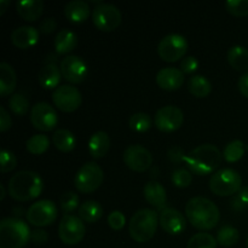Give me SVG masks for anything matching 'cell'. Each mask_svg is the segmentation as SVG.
<instances>
[{"label": "cell", "mask_w": 248, "mask_h": 248, "mask_svg": "<svg viewBox=\"0 0 248 248\" xmlns=\"http://www.w3.org/2000/svg\"><path fill=\"white\" fill-rule=\"evenodd\" d=\"M186 216L189 223L199 230L213 229L220 219L217 205L203 196H196L188 201L186 206Z\"/></svg>", "instance_id": "obj_1"}, {"label": "cell", "mask_w": 248, "mask_h": 248, "mask_svg": "<svg viewBox=\"0 0 248 248\" xmlns=\"http://www.w3.org/2000/svg\"><path fill=\"white\" fill-rule=\"evenodd\" d=\"M44 182L36 172L21 171L10 178L7 183V191L14 200L19 202L34 200L41 195Z\"/></svg>", "instance_id": "obj_2"}, {"label": "cell", "mask_w": 248, "mask_h": 248, "mask_svg": "<svg viewBox=\"0 0 248 248\" xmlns=\"http://www.w3.org/2000/svg\"><path fill=\"white\" fill-rule=\"evenodd\" d=\"M223 154L216 145L202 144L191 150L186 157V164L198 176H206L215 172L222 164Z\"/></svg>", "instance_id": "obj_3"}, {"label": "cell", "mask_w": 248, "mask_h": 248, "mask_svg": "<svg viewBox=\"0 0 248 248\" xmlns=\"http://www.w3.org/2000/svg\"><path fill=\"white\" fill-rule=\"evenodd\" d=\"M31 235L28 224L19 218H4L0 222V248H23Z\"/></svg>", "instance_id": "obj_4"}, {"label": "cell", "mask_w": 248, "mask_h": 248, "mask_svg": "<svg viewBox=\"0 0 248 248\" xmlns=\"http://www.w3.org/2000/svg\"><path fill=\"white\" fill-rule=\"evenodd\" d=\"M157 213L150 208H142L131 217L128 232L136 242H147L153 239L157 229Z\"/></svg>", "instance_id": "obj_5"}, {"label": "cell", "mask_w": 248, "mask_h": 248, "mask_svg": "<svg viewBox=\"0 0 248 248\" xmlns=\"http://www.w3.org/2000/svg\"><path fill=\"white\" fill-rule=\"evenodd\" d=\"M242 178L232 169H223L215 172L210 179V189L218 196H230L237 194L242 188Z\"/></svg>", "instance_id": "obj_6"}, {"label": "cell", "mask_w": 248, "mask_h": 248, "mask_svg": "<svg viewBox=\"0 0 248 248\" xmlns=\"http://www.w3.org/2000/svg\"><path fill=\"white\" fill-rule=\"evenodd\" d=\"M103 178V170L96 162H87L82 165L75 174L74 186L80 193L90 194L101 186Z\"/></svg>", "instance_id": "obj_7"}, {"label": "cell", "mask_w": 248, "mask_h": 248, "mask_svg": "<svg viewBox=\"0 0 248 248\" xmlns=\"http://www.w3.org/2000/svg\"><path fill=\"white\" fill-rule=\"evenodd\" d=\"M26 218L27 222L34 227H47L57 218V207L51 200H39L27 210Z\"/></svg>", "instance_id": "obj_8"}, {"label": "cell", "mask_w": 248, "mask_h": 248, "mask_svg": "<svg viewBox=\"0 0 248 248\" xmlns=\"http://www.w3.org/2000/svg\"><path fill=\"white\" fill-rule=\"evenodd\" d=\"M188 50V41L181 34H169L157 45V53L162 61L173 63L184 57Z\"/></svg>", "instance_id": "obj_9"}, {"label": "cell", "mask_w": 248, "mask_h": 248, "mask_svg": "<svg viewBox=\"0 0 248 248\" xmlns=\"http://www.w3.org/2000/svg\"><path fill=\"white\" fill-rule=\"evenodd\" d=\"M86 234V227L79 217L64 215L58 225V236L61 241L69 246H74L82 241Z\"/></svg>", "instance_id": "obj_10"}, {"label": "cell", "mask_w": 248, "mask_h": 248, "mask_svg": "<svg viewBox=\"0 0 248 248\" xmlns=\"http://www.w3.org/2000/svg\"><path fill=\"white\" fill-rule=\"evenodd\" d=\"M121 12L115 5L101 2L92 12V21L97 29L102 31H113L121 23Z\"/></svg>", "instance_id": "obj_11"}, {"label": "cell", "mask_w": 248, "mask_h": 248, "mask_svg": "<svg viewBox=\"0 0 248 248\" xmlns=\"http://www.w3.org/2000/svg\"><path fill=\"white\" fill-rule=\"evenodd\" d=\"M31 123L34 128L39 131L47 132L55 130L56 126L58 125L57 111L46 102H39L31 107Z\"/></svg>", "instance_id": "obj_12"}, {"label": "cell", "mask_w": 248, "mask_h": 248, "mask_svg": "<svg viewBox=\"0 0 248 248\" xmlns=\"http://www.w3.org/2000/svg\"><path fill=\"white\" fill-rule=\"evenodd\" d=\"M52 101L60 110L64 113H72L79 108L82 97L77 87L72 85H62L53 91Z\"/></svg>", "instance_id": "obj_13"}, {"label": "cell", "mask_w": 248, "mask_h": 248, "mask_svg": "<svg viewBox=\"0 0 248 248\" xmlns=\"http://www.w3.org/2000/svg\"><path fill=\"white\" fill-rule=\"evenodd\" d=\"M123 160L126 166L135 172H145L153 164V155L147 148L132 144L124 152Z\"/></svg>", "instance_id": "obj_14"}, {"label": "cell", "mask_w": 248, "mask_h": 248, "mask_svg": "<svg viewBox=\"0 0 248 248\" xmlns=\"http://www.w3.org/2000/svg\"><path fill=\"white\" fill-rule=\"evenodd\" d=\"M155 126L162 132H173L181 128L184 123V114L178 107L166 106L155 114Z\"/></svg>", "instance_id": "obj_15"}, {"label": "cell", "mask_w": 248, "mask_h": 248, "mask_svg": "<svg viewBox=\"0 0 248 248\" xmlns=\"http://www.w3.org/2000/svg\"><path fill=\"white\" fill-rule=\"evenodd\" d=\"M62 77L70 84H80L87 77V64L79 56L70 55L63 58L60 63Z\"/></svg>", "instance_id": "obj_16"}, {"label": "cell", "mask_w": 248, "mask_h": 248, "mask_svg": "<svg viewBox=\"0 0 248 248\" xmlns=\"http://www.w3.org/2000/svg\"><path fill=\"white\" fill-rule=\"evenodd\" d=\"M159 223L162 229L170 235H178L186 229V218L176 208L166 207L161 211Z\"/></svg>", "instance_id": "obj_17"}, {"label": "cell", "mask_w": 248, "mask_h": 248, "mask_svg": "<svg viewBox=\"0 0 248 248\" xmlns=\"http://www.w3.org/2000/svg\"><path fill=\"white\" fill-rule=\"evenodd\" d=\"M156 84L166 91H176L184 84V73L173 67L162 68L156 74Z\"/></svg>", "instance_id": "obj_18"}, {"label": "cell", "mask_w": 248, "mask_h": 248, "mask_svg": "<svg viewBox=\"0 0 248 248\" xmlns=\"http://www.w3.org/2000/svg\"><path fill=\"white\" fill-rule=\"evenodd\" d=\"M11 41L16 47L26 50L35 46L39 41V31L31 26H22L11 33Z\"/></svg>", "instance_id": "obj_19"}, {"label": "cell", "mask_w": 248, "mask_h": 248, "mask_svg": "<svg viewBox=\"0 0 248 248\" xmlns=\"http://www.w3.org/2000/svg\"><path fill=\"white\" fill-rule=\"evenodd\" d=\"M61 78H62V73L55 61H46L45 64L39 70L38 81L44 89L56 90L60 84Z\"/></svg>", "instance_id": "obj_20"}, {"label": "cell", "mask_w": 248, "mask_h": 248, "mask_svg": "<svg viewBox=\"0 0 248 248\" xmlns=\"http://www.w3.org/2000/svg\"><path fill=\"white\" fill-rule=\"evenodd\" d=\"M144 198L153 207H155L156 210H165V205H166L167 196H166V190L162 186V184H160L156 181H150L145 184L144 186Z\"/></svg>", "instance_id": "obj_21"}, {"label": "cell", "mask_w": 248, "mask_h": 248, "mask_svg": "<svg viewBox=\"0 0 248 248\" xmlns=\"http://www.w3.org/2000/svg\"><path fill=\"white\" fill-rule=\"evenodd\" d=\"M17 14L24 21L34 22L40 18L44 10V2L41 0H18L16 2Z\"/></svg>", "instance_id": "obj_22"}, {"label": "cell", "mask_w": 248, "mask_h": 248, "mask_svg": "<svg viewBox=\"0 0 248 248\" xmlns=\"http://www.w3.org/2000/svg\"><path fill=\"white\" fill-rule=\"evenodd\" d=\"M110 148V138L104 131H97L89 140V153L93 159H101Z\"/></svg>", "instance_id": "obj_23"}, {"label": "cell", "mask_w": 248, "mask_h": 248, "mask_svg": "<svg viewBox=\"0 0 248 248\" xmlns=\"http://www.w3.org/2000/svg\"><path fill=\"white\" fill-rule=\"evenodd\" d=\"M64 15L73 23H82L90 16V6L84 0H72L64 6Z\"/></svg>", "instance_id": "obj_24"}, {"label": "cell", "mask_w": 248, "mask_h": 248, "mask_svg": "<svg viewBox=\"0 0 248 248\" xmlns=\"http://www.w3.org/2000/svg\"><path fill=\"white\" fill-rule=\"evenodd\" d=\"M17 85V75L9 63H0V96L6 97L15 91Z\"/></svg>", "instance_id": "obj_25"}, {"label": "cell", "mask_w": 248, "mask_h": 248, "mask_svg": "<svg viewBox=\"0 0 248 248\" xmlns=\"http://www.w3.org/2000/svg\"><path fill=\"white\" fill-rule=\"evenodd\" d=\"M78 45V35L69 29H61L55 38V50L58 55H65Z\"/></svg>", "instance_id": "obj_26"}, {"label": "cell", "mask_w": 248, "mask_h": 248, "mask_svg": "<svg viewBox=\"0 0 248 248\" xmlns=\"http://www.w3.org/2000/svg\"><path fill=\"white\" fill-rule=\"evenodd\" d=\"M79 218L85 223H96L103 216V208L94 200L85 201L79 207Z\"/></svg>", "instance_id": "obj_27"}, {"label": "cell", "mask_w": 248, "mask_h": 248, "mask_svg": "<svg viewBox=\"0 0 248 248\" xmlns=\"http://www.w3.org/2000/svg\"><path fill=\"white\" fill-rule=\"evenodd\" d=\"M228 62L235 70H248V50L241 45L232 46L228 51Z\"/></svg>", "instance_id": "obj_28"}, {"label": "cell", "mask_w": 248, "mask_h": 248, "mask_svg": "<svg viewBox=\"0 0 248 248\" xmlns=\"http://www.w3.org/2000/svg\"><path fill=\"white\" fill-rule=\"evenodd\" d=\"M52 142L58 150L63 153H69L77 145V138L69 130L60 128V130L53 133Z\"/></svg>", "instance_id": "obj_29"}, {"label": "cell", "mask_w": 248, "mask_h": 248, "mask_svg": "<svg viewBox=\"0 0 248 248\" xmlns=\"http://www.w3.org/2000/svg\"><path fill=\"white\" fill-rule=\"evenodd\" d=\"M188 89L193 96L198 98H205L212 91V85L210 80L203 75H194L189 79Z\"/></svg>", "instance_id": "obj_30"}, {"label": "cell", "mask_w": 248, "mask_h": 248, "mask_svg": "<svg viewBox=\"0 0 248 248\" xmlns=\"http://www.w3.org/2000/svg\"><path fill=\"white\" fill-rule=\"evenodd\" d=\"M240 239L239 230L232 225H223L217 232V242L223 247H232L237 244Z\"/></svg>", "instance_id": "obj_31"}, {"label": "cell", "mask_w": 248, "mask_h": 248, "mask_svg": "<svg viewBox=\"0 0 248 248\" xmlns=\"http://www.w3.org/2000/svg\"><path fill=\"white\" fill-rule=\"evenodd\" d=\"M50 140L46 135H34L26 142V149L33 155H41L47 152Z\"/></svg>", "instance_id": "obj_32"}, {"label": "cell", "mask_w": 248, "mask_h": 248, "mask_svg": "<svg viewBox=\"0 0 248 248\" xmlns=\"http://www.w3.org/2000/svg\"><path fill=\"white\" fill-rule=\"evenodd\" d=\"M152 118L147 113H135L128 120V126L133 132L144 133L152 127Z\"/></svg>", "instance_id": "obj_33"}, {"label": "cell", "mask_w": 248, "mask_h": 248, "mask_svg": "<svg viewBox=\"0 0 248 248\" xmlns=\"http://www.w3.org/2000/svg\"><path fill=\"white\" fill-rule=\"evenodd\" d=\"M245 154V144L242 140H235L228 143L223 152V157L228 162H236L244 156Z\"/></svg>", "instance_id": "obj_34"}, {"label": "cell", "mask_w": 248, "mask_h": 248, "mask_svg": "<svg viewBox=\"0 0 248 248\" xmlns=\"http://www.w3.org/2000/svg\"><path fill=\"white\" fill-rule=\"evenodd\" d=\"M9 108L15 115L17 116H23L28 113L29 110V101L26 96L22 93H14L10 97L9 102Z\"/></svg>", "instance_id": "obj_35"}, {"label": "cell", "mask_w": 248, "mask_h": 248, "mask_svg": "<svg viewBox=\"0 0 248 248\" xmlns=\"http://www.w3.org/2000/svg\"><path fill=\"white\" fill-rule=\"evenodd\" d=\"M217 240L207 232H198L190 237L186 248H216Z\"/></svg>", "instance_id": "obj_36"}, {"label": "cell", "mask_w": 248, "mask_h": 248, "mask_svg": "<svg viewBox=\"0 0 248 248\" xmlns=\"http://www.w3.org/2000/svg\"><path fill=\"white\" fill-rule=\"evenodd\" d=\"M80 199L78 196V194L73 193V191H68L64 193L60 199V207L62 208V211L64 213H72L77 210L79 206Z\"/></svg>", "instance_id": "obj_37"}, {"label": "cell", "mask_w": 248, "mask_h": 248, "mask_svg": "<svg viewBox=\"0 0 248 248\" xmlns=\"http://www.w3.org/2000/svg\"><path fill=\"white\" fill-rule=\"evenodd\" d=\"M171 181L177 188H188L193 182V176H191V172L186 169H177L172 173Z\"/></svg>", "instance_id": "obj_38"}, {"label": "cell", "mask_w": 248, "mask_h": 248, "mask_svg": "<svg viewBox=\"0 0 248 248\" xmlns=\"http://www.w3.org/2000/svg\"><path fill=\"white\" fill-rule=\"evenodd\" d=\"M225 9L232 16H248V0H228L225 2Z\"/></svg>", "instance_id": "obj_39"}, {"label": "cell", "mask_w": 248, "mask_h": 248, "mask_svg": "<svg viewBox=\"0 0 248 248\" xmlns=\"http://www.w3.org/2000/svg\"><path fill=\"white\" fill-rule=\"evenodd\" d=\"M17 166V157L12 152L2 149L0 152V171L1 173H7Z\"/></svg>", "instance_id": "obj_40"}, {"label": "cell", "mask_w": 248, "mask_h": 248, "mask_svg": "<svg viewBox=\"0 0 248 248\" xmlns=\"http://www.w3.org/2000/svg\"><path fill=\"white\" fill-rule=\"evenodd\" d=\"M248 206V186H244L232 200V207L236 211H241Z\"/></svg>", "instance_id": "obj_41"}, {"label": "cell", "mask_w": 248, "mask_h": 248, "mask_svg": "<svg viewBox=\"0 0 248 248\" xmlns=\"http://www.w3.org/2000/svg\"><path fill=\"white\" fill-rule=\"evenodd\" d=\"M108 224L111 229L121 230L126 224V218L120 211H113L108 216Z\"/></svg>", "instance_id": "obj_42"}, {"label": "cell", "mask_w": 248, "mask_h": 248, "mask_svg": "<svg viewBox=\"0 0 248 248\" xmlns=\"http://www.w3.org/2000/svg\"><path fill=\"white\" fill-rule=\"evenodd\" d=\"M199 68V62L194 56H186L181 62V70L184 74H193Z\"/></svg>", "instance_id": "obj_43"}, {"label": "cell", "mask_w": 248, "mask_h": 248, "mask_svg": "<svg viewBox=\"0 0 248 248\" xmlns=\"http://www.w3.org/2000/svg\"><path fill=\"white\" fill-rule=\"evenodd\" d=\"M167 157L170 159V161L173 162V164H181L182 161H186V152H184L183 148L181 147H174L170 148L169 152H167Z\"/></svg>", "instance_id": "obj_44"}, {"label": "cell", "mask_w": 248, "mask_h": 248, "mask_svg": "<svg viewBox=\"0 0 248 248\" xmlns=\"http://www.w3.org/2000/svg\"><path fill=\"white\" fill-rule=\"evenodd\" d=\"M12 121L10 118V114L7 113L6 109L4 107H0V131L1 132H6L7 130L11 128Z\"/></svg>", "instance_id": "obj_45"}, {"label": "cell", "mask_w": 248, "mask_h": 248, "mask_svg": "<svg viewBox=\"0 0 248 248\" xmlns=\"http://www.w3.org/2000/svg\"><path fill=\"white\" fill-rule=\"evenodd\" d=\"M31 240L35 245H44L48 240L47 232H45L44 229H40V228H38V229H35V230H33V232H31Z\"/></svg>", "instance_id": "obj_46"}, {"label": "cell", "mask_w": 248, "mask_h": 248, "mask_svg": "<svg viewBox=\"0 0 248 248\" xmlns=\"http://www.w3.org/2000/svg\"><path fill=\"white\" fill-rule=\"evenodd\" d=\"M56 27H57V22L55 18L50 17V18H45L39 26V31L43 34H51L55 31Z\"/></svg>", "instance_id": "obj_47"}, {"label": "cell", "mask_w": 248, "mask_h": 248, "mask_svg": "<svg viewBox=\"0 0 248 248\" xmlns=\"http://www.w3.org/2000/svg\"><path fill=\"white\" fill-rule=\"evenodd\" d=\"M237 86H239L240 92H241L246 98H248V73H246V74H244L240 78Z\"/></svg>", "instance_id": "obj_48"}, {"label": "cell", "mask_w": 248, "mask_h": 248, "mask_svg": "<svg viewBox=\"0 0 248 248\" xmlns=\"http://www.w3.org/2000/svg\"><path fill=\"white\" fill-rule=\"evenodd\" d=\"M9 5H10L9 0H0V15L5 14V11H6Z\"/></svg>", "instance_id": "obj_49"}, {"label": "cell", "mask_w": 248, "mask_h": 248, "mask_svg": "<svg viewBox=\"0 0 248 248\" xmlns=\"http://www.w3.org/2000/svg\"><path fill=\"white\" fill-rule=\"evenodd\" d=\"M5 195H6V191H5L4 184H0V200H4Z\"/></svg>", "instance_id": "obj_50"}, {"label": "cell", "mask_w": 248, "mask_h": 248, "mask_svg": "<svg viewBox=\"0 0 248 248\" xmlns=\"http://www.w3.org/2000/svg\"><path fill=\"white\" fill-rule=\"evenodd\" d=\"M246 247L248 248V237H247V241H246Z\"/></svg>", "instance_id": "obj_51"}]
</instances>
